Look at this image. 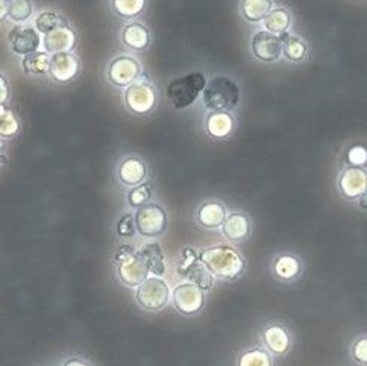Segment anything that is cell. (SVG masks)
<instances>
[{
    "label": "cell",
    "mask_w": 367,
    "mask_h": 366,
    "mask_svg": "<svg viewBox=\"0 0 367 366\" xmlns=\"http://www.w3.org/2000/svg\"><path fill=\"white\" fill-rule=\"evenodd\" d=\"M264 340L267 347L276 354H283L288 348V336L284 328L281 327H271L264 333Z\"/></svg>",
    "instance_id": "25"
},
{
    "label": "cell",
    "mask_w": 367,
    "mask_h": 366,
    "mask_svg": "<svg viewBox=\"0 0 367 366\" xmlns=\"http://www.w3.org/2000/svg\"><path fill=\"white\" fill-rule=\"evenodd\" d=\"M284 53H286V57L291 61H300L305 57L307 46L299 38L288 37L286 41V46H284Z\"/></svg>",
    "instance_id": "31"
},
{
    "label": "cell",
    "mask_w": 367,
    "mask_h": 366,
    "mask_svg": "<svg viewBox=\"0 0 367 366\" xmlns=\"http://www.w3.org/2000/svg\"><path fill=\"white\" fill-rule=\"evenodd\" d=\"M18 122L16 116L9 110L0 111V137H13L18 133Z\"/></svg>",
    "instance_id": "29"
},
{
    "label": "cell",
    "mask_w": 367,
    "mask_h": 366,
    "mask_svg": "<svg viewBox=\"0 0 367 366\" xmlns=\"http://www.w3.org/2000/svg\"><path fill=\"white\" fill-rule=\"evenodd\" d=\"M113 4L122 17H135L145 8V0H113Z\"/></svg>",
    "instance_id": "27"
},
{
    "label": "cell",
    "mask_w": 367,
    "mask_h": 366,
    "mask_svg": "<svg viewBox=\"0 0 367 366\" xmlns=\"http://www.w3.org/2000/svg\"><path fill=\"white\" fill-rule=\"evenodd\" d=\"M170 298L169 286L159 278H146L137 290V301L147 310H161Z\"/></svg>",
    "instance_id": "4"
},
{
    "label": "cell",
    "mask_w": 367,
    "mask_h": 366,
    "mask_svg": "<svg viewBox=\"0 0 367 366\" xmlns=\"http://www.w3.org/2000/svg\"><path fill=\"white\" fill-rule=\"evenodd\" d=\"M117 231L118 235H122V238H132L135 231V221L131 214H125V216L118 221Z\"/></svg>",
    "instance_id": "34"
},
{
    "label": "cell",
    "mask_w": 367,
    "mask_h": 366,
    "mask_svg": "<svg viewBox=\"0 0 367 366\" xmlns=\"http://www.w3.org/2000/svg\"><path fill=\"white\" fill-rule=\"evenodd\" d=\"M275 271L281 278H293L299 272V263L291 257H281L276 262Z\"/></svg>",
    "instance_id": "30"
},
{
    "label": "cell",
    "mask_w": 367,
    "mask_h": 366,
    "mask_svg": "<svg viewBox=\"0 0 367 366\" xmlns=\"http://www.w3.org/2000/svg\"><path fill=\"white\" fill-rule=\"evenodd\" d=\"M146 177V166L138 158H128L118 167V178L128 186H137Z\"/></svg>",
    "instance_id": "15"
},
{
    "label": "cell",
    "mask_w": 367,
    "mask_h": 366,
    "mask_svg": "<svg viewBox=\"0 0 367 366\" xmlns=\"http://www.w3.org/2000/svg\"><path fill=\"white\" fill-rule=\"evenodd\" d=\"M123 41L131 49L142 50L149 45V30L142 23H131L123 29Z\"/></svg>",
    "instance_id": "18"
},
{
    "label": "cell",
    "mask_w": 367,
    "mask_h": 366,
    "mask_svg": "<svg viewBox=\"0 0 367 366\" xmlns=\"http://www.w3.org/2000/svg\"><path fill=\"white\" fill-rule=\"evenodd\" d=\"M62 25H64L62 18L58 14H55V13H49V11H47V13H41L37 17V20H35L37 30L43 32V34H45V35L49 34L50 30L57 29V28H60Z\"/></svg>",
    "instance_id": "28"
},
{
    "label": "cell",
    "mask_w": 367,
    "mask_h": 366,
    "mask_svg": "<svg viewBox=\"0 0 367 366\" xmlns=\"http://www.w3.org/2000/svg\"><path fill=\"white\" fill-rule=\"evenodd\" d=\"M240 101V89L237 82L226 77L213 78L203 89V105L211 111H228Z\"/></svg>",
    "instance_id": "1"
},
{
    "label": "cell",
    "mask_w": 367,
    "mask_h": 366,
    "mask_svg": "<svg viewBox=\"0 0 367 366\" xmlns=\"http://www.w3.org/2000/svg\"><path fill=\"white\" fill-rule=\"evenodd\" d=\"M78 70H79V62L70 52H58L52 55L49 73L55 81L67 82L77 77Z\"/></svg>",
    "instance_id": "11"
},
{
    "label": "cell",
    "mask_w": 367,
    "mask_h": 366,
    "mask_svg": "<svg viewBox=\"0 0 367 366\" xmlns=\"http://www.w3.org/2000/svg\"><path fill=\"white\" fill-rule=\"evenodd\" d=\"M8 9L9 4L5 2V0H0V20H4L8 16Z\"/></svg>",
    "instance_id": "40"
},
{
    "label": "cell",
    "mask_w": 367,
    "mask_h": 366,
    "mask_svg": "<svg viewBox=\"0 0 367 366\" xmlns=\"http://www.w3.org/2000/svg\"><path fill=\"white\" fill-rule=\"evenodd\" d=\"M2 110H4V106H2V105H0V111H2Z\"/></svg>",
    "instance_id": "43"
},
{
    "label": "cell",
    "mask_w": 367,
    "mask_h": 366,
    "mask_svg": "<svg viewBox=\"0 0 367 366\" xmlns=\"http://www.w3.org/2000/svg\"><path fill=\"white\" fill-rule=\"evenodd\" d=\"M134 254H135V251L132 250L131 246H122V248H118V251L115 254V260H117L118 265H120L122 262L128 260V258L132 257Z\"/></svg>",
    "instance_id": "38"
},
{
    "label": "cell",
    "mask_w": 367,
    "mask_h": 366,
    "mask_svg": "<svg viewBox=\"0 0 367 366\" xmlns=\"http://www.w3.org/2000/svg\"><path fill=\"white\" fill-rule=\"evenodd\" d=\"M358 206H360L361 209H367V190L361 195V198H360V201H358Z\"/></svg>",
    "instance_id": "41"
},
{
    "label": "cell",
    "mask_w": 367,
    "mask_h": 366,
    "mask_svg": "<svg viewBox=\"0 0 367 366\" xmlns=\"http://www.w3.org/2000/svg\"><path fill=\"white\" fill-rule=\"evenodd\" d=\"M340 189L348 198L361 196L367 190V172L358 167L348 169L340 178Z\"/></svg>",
    "instance_id": "14"
},
{
    "label": "cell",
    "mask_w": 367,
    "mask_h": 366,
    "mask_svg": "<svg viewBox=\"0 0 367 366\" xmlns=\"http://www.w3.org/2000/svg\"><path fill=\"white\" fill-rule=\"evenodd\" d=\"M207 128L213 137H226L232 131V117L225 111H215L208 117Z\"/></svg>",
    "instance_id": "22"
},
{
    "label": "cell",
    "mask_w": 367,
    "mask_h": 366,
    "mask_svg": "<svg viewBox=\"0 0 367 366\" xmlns=\"http://www.w3.org/2000/svg\"><path fill=\"white\" fill-rule=\"evenodd\" d=\"M125 99L129 110H132L138 114H145L152 110V106L155 104V93L147 82L138 81L129 84V87L125 93Z\"/></svg>",
    "instance_id": "7"
},
{
    "label": "cell",
    "mask_w": 367,
    "mask_h": 366,
    "mask_svg": "<svg viewBox=\"0 0 367 366\" xmlns=\"http://www.w3.org/2000/svg\"><path fill=\"white\" fill-rule=\"evenodd\" d=\"M140 77V64L137 60L131 57L115 58L110 70H108V78L115 85H129Z\"/></svg>",
    "instance_id": "12"
},
{
    "label": "cell",
    "mask_w": 367,
    "mask_h": 366,
    "mask_svg": "<svg viewBox=\"0 0 367 366\" xmlns=\"http://www.w3.org/2000/svg\"><path fill=\"white\" fill-rule=\"evenodd\" d=\"M8 81L5 79L4 74H0V105L8 99Z\"/></svg>",
    "instance_id": "39"
},
{
    "label": "cell",
    "mask_w": 367,
    "mask_h": 366,
    "mask_svg": "<svg viewBox=\"0 0 367 366\" xmlns=\"http://www.w3.org/2000/svg\"><path fill=\"white\" fill-rule=\"evenodd\" d=\"M348 158L355 166L364 165L367 163V150L364 148H352L348 152Z\"/></svg>",
    "instance_id": "35"
},
{
    "label": "cell",
    "mask_w": 367,
    "mask_h": 366,
    "mask_svg": "<svg viewBox=\"0 0 367 366\" xmlns=\"http://www.w3.org/2000/svg\"><path fill=\"white\" fill-rule=\"evenodd\" d=\"M5 2H11V0H5Z\"/></svg>",
    "instance_id": "44"
},
{
    "label": "cell",
    "mask_w": 367,
    "mask_h": 366,
    "mask_svg": "<svg viewBox=\"0 0 367 366\" xmlns=\"http://www.w3.org/2000/svg\"><path fill=\"white\" fill-rule=\"evenodd\" d=\"M354 357L361 363H367V339H361L355 343Z\"/></svg>",
    "instance_id": "36"
},
{
    "label": "cell",
    "mask_w": 367,
    "mask_h": 366,
    "mask_svg": "<svg viewBox=\"0 0 367 366\" xmlns=\"http://www.w3.org/2000/svg\"><path fill=\"white\" fill-rule=\"evenodd\" d=\"M184 260H182V263H181V266H179V272H182L184 269L186 267H188L191 263H194L196 260H199V257H198V254L194 253L193 250H190V248H187V250H184Z\"/></svg>",
    "instance_id": "37"
},
{
    "label": "cell",
    "mask_w": 367,
    "mask_h": 366,
    "mask_svg": "<svg viewBox=\"0 0 367 366\" xmlns=\"http://www.w3.org/2000/svg\"><path fill=\"white\" fill-rule=\"evenodd\" d=\"M146 258L149 272H152L155 277H161L166 274V263H164V255L158 243H149L143 251H140Z\"/></svg>",
    "instance_id": "20"
},
{
    "label": "cell",
    "mask_w": 367,
    "mask_h": 366,
    "mask_svg": "<svg viewBox=\"0 0 367 366\" xmlns=\"http://www.w3.org/2000/svg\"><path fill=\"white\" fill-rule=\"evenodd\" d=\"M179 274L186 277L187 279H190L193 284H196L202 290H210L213 287V274L201 260L191 263L188 267L184 269V271Z\"/></svg>",
    "instance_id": "16"
},
{
    "label": "cell",
    "mask_w": 367,
    "mask_h": 366,
    "mask_svg": "<svg viewBox=\"0 0 367 366\" xmlns=\"http://www.w3.org/2000/svg\"><path fill=\"white\" fill-rule=\"evenodd\" d=\"M34 13V5L30 0H11L8 16L11 20L17 21V23H23L28 18H30Z\"/></svg>",
    "instance_id": "26"
},
{
    "label": "cell",
    "mask_w": 367,
    "mask_h": 366,
    "mask_svg": "<svg viewBox=\"0 0 367 366\" xmlns=\"http://www.w3.org/2000/svg\"><path fill=\"white\" fill-rule=\"evenodd\" d=\"M8 41L11 49L18 53V55H28V53L37 52L41 45L38 30L30 26H16L9 32Z\"/></svg>",
    "instance_id": "8"
},
{
    "label": "cell",
    "mask_w": 367,
    "mask_h": 366,
    "mask_svg": "<svg viewBox=\"0 0 367 366\" xmlns=\"http://www.w3.org/2000/svg\"><path fill=\"white\" fill-rule=\"evenodd\" d=\"M150 196H152V187H150V184H140L129 193V204L135 209H140L150 199Z\"/></svg>",
    "instance_id": "32"
},
{
    "label": "cell",
    "mask_w": 367,
    "mask_h": 366,
    "mask_svg": "<svg viewBox=\"0 0 367 366\" xmlns=\"http://www.w3.org/2000/svg\"><path fill=\"white\" fill-rule=\"evenodd\" d=\"M199 260L210 269L211 274L223 278H235L244 266L239 253L230 246L208 248L201 254Z\"/></svg>",
    "instance_id": "2"
},
{
    "label": "cell",
    "mask_w": 367,
    "mask_h": 366,
    "mask_svg": "<svg viewBox=\"0 0 367 366\" xmlns=\"http://www.w3.org/2000/svg\"><path fill=\"white\" fill-rule=\"evenodd\" d=\"M223 233L230 240H240L249 233V222L243 214H231L223 223Z\"/></svg>",
    "instance_id": "19"
},
{
    "label": "cell",
    "mask_w": 367,
    "mask_h": 366,
    "mask_svg": "<svg viewBox=\"0 0 367 366\" xmlns=\"http://www.w3.org/2000/svg\"><path fill=\"white\" fill-rule=\"evenodd\" d=\"M74 45H77V35L67 25L50 30L45 38V49L50 53L69 52L74 48Z\"/></svg>",
    "instance_id": "13"
},
{
    "label": "cell",
    "mask_w": 367,
    "mask_h": 366,
    "mask_svg": "<svg viewBox=\"0 0 367 366\" xmlns=\"http://www.w3.org/2000/svg\"><path fill=\"white\" fill-rule=\"evenodd\" d=\"M23 70L28 74H35V77H40V74H45L46 72H49V66H50V58L47 57L46 52H32L25 55L23 61Z\"/></svg>",
    "instance_id": "21"
},
{
    "label": "cell",
    "mask_w": 367,
    "mask_h": 366,
    "mask_svg": "<svg viewBox=\"0 0 367 366\" xmlns=\"http://www.w3.org/2000/svg\"><path fill=\"white\" fill-rule=\"evenodd\" d=\"M149 274V266L142 253H135L118 266V275L128 286H140Z\"/></svg>",
    "instance_id": "10"
},
{
    "label": "cell",
    "mask_w": 367,
    "mask_h": 366,
    "mask_svg": "<svg viewBox=\"0 0 367 366\" xmlns=\"http://www.w3.org/2000/svg\"><path fill=\"white\" fill-rule=\"evenodd\" d=\"M167 216L166 211L155 204L140 207L135 214V227L138 233L146 238H157L166 230Z\"/></svg>",
    "instance_id": "5"
},
{
    "label": "cell",
    "mask_w": 367,
    "mask_h": 366,
    "mask_svg": "<svg viewBox=\"0 0 367 366\" xmlns=\"http://www.w3.org/2000/svg\"><path fill=\"white\" fill-rule=\"evenodd\" d=\"M288 34H272L269 30H261L255 34L252 40V50L255 57L266 62L276 61L284 50Z\"/></svg>",
    "instance_id": "6"
},
{
    "label": "cell",
    "mask_w": 367,
    "mask_h": 366,
    "mask_svg": "<svg viewBox=\"0 0 367 366\" xmlns=\"http://www.w3.org/2000/svg\"><path fill=\"white\" fill-rule=\"evenodd\" d=\"M264 26L266 30L272 32V34H286L290 26V16L283 8L272 9L271 13L264 17Z\"/></svg>",
    "instance_id": "24"
},
{
    "label": "cell",
    "mask_w": 367,
    "mask_h": 366,
    "mask_svg": "<svg viewBox=\"0 0 367 366\" xmlns=\"http://www.w3.org/2000/svg\"><path fill=\"white\" fill-rule=\"evenodd\" d=\"M66 365H67V366H70V365H84V362H79V360H72V362H67Z\"/></svg>",
    "instance_id": "42"
},
{
    "label": "cell",
    "mask_w": 367,
    "mask_h": 366,
    "mask_svg": "<svg viewBox=\"0 0 367 366\" xmlns=\"http://www.w3.org/2000/svg\"><path fill=\"white\" fill-rule=\"evenodd\" d=\"M174 303L182 314L186 315L196 314L203 304L202 289L193 283L179 284L174 292Z\"/></svg>",
    "instance_id": "9"
},
{
    "label": "cell",
    "mask_w": 367,
    "mask_h": 366,
    "mask_svg": "<svg viewBox=\"0 0 367 366\" xmlns=\"http://www.w3.org/2000/svg\"><path fill=\"white\" fill-rule=\"evenodd\" d=\"M242 366H269L271 365V359H269L264 351H251L246 353L240 359Z\"/></svg>",
    "instance_id": "33"
},
{
    "label": "cell",
    "mask_w": 367,
    "mask_h": 366,
    "mask_svg": "<svg viewBox=\"0 0 367 366\" xmlns=\"http://www.w3.org/2000/svg\"><path fill=\"white\" fill-rule=\"evenodd\" d=\"M205 85H207V81L202 73H190L171 81L167 87V96L175 109L182 110L194 104L198 96L203 92Z\"/></svg>",
    "instance_id": "3"
},
{
    "label": "cell",
    "mask_w": 367,
    "mask_h": 366,
    "mask_svg": "<svg viewBox=\"0 0 367 366\" xmlns=\"http://www.w3.org/2000/svg\"><path fill=\"white\" fill-rule=\"evenodd\" d=\"M226 221V210L222 204L210 202L199 210V222L207 228H218Z\"/></svg>",
    "instance_id": "17"
},
{
    "label": "cell",
    "mask_w": 367,
    "mask_h": 366,
    "mask_svg": "<svg viewBox=\"0 0 367 366\" xmlns=\"http://www.w3.org/2000/svg\"><path fill=\"white\" fill-rule=\"evenodd\" d=\"M243 16L249 21H260L272 11V0H243Z\"/></svg>",
    "instance_id": "23"
}]
</instances>
